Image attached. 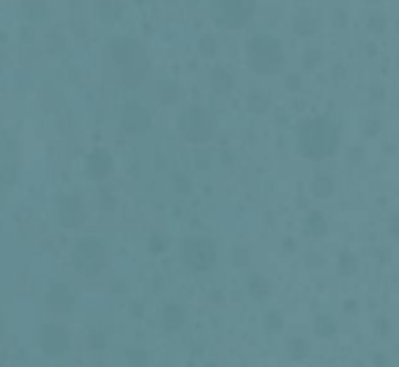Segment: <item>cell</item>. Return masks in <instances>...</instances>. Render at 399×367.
<instances>
[{
  "label": "cell",
  "instance_id": "1",
  "mask_svg": "<svg viewBox=\"0 0 399 367\" xmlns=\"http://www.w3.org/2000/svg\"><path fill=\"white\" fill-rule=\"evenodd\" d=\"M104 74L121 88H139L151 74V58L134 39H112L104 47Z\"/></svg>",
  "mask_w": 399,
  "mask_h": 367
},
{
  "label": "cell",
  "instance_id": "2",
  "mask_svg": "<svg viewBox=\"0 0 399 367\" xmlns=\"http://www.w3.org/2000/svg\"><path fill=\"white\" fill-rule=\"evenodd\" d=\"M337 127L328 118H309L298 129V151L309 159H325L337 151Z\"/></svg>",
  "mask_w": 399,
  "mask_h": 367
},
{
  "label": "cell",
  "instance_id": "3",
  "mask_svg": "<svg viewBox=\"0 0 399 367\" xmlns=\"http://www.w3.org/2000/svg\"><path fill=\"white\" fill-rule=\"evenodd\" d=\"M246 63L255 74H276L285 63V52L282 44L273 39V36H255L249 44H246Z\"/></svg>",
  "mask_w": 399,
  "mask_h": 367
},
{
  "label": "cell",
  "instance_id": "4",
  "mask_svg": "<svg viewBox=\"0 0 399 367\" xmlns=\"http://www.w3.org/2000/svg\"><path fill=\"white\" fill-rule=\"evenodd\" d=\"M211 14L222 28H244L255 17V0H211Z\"/></svg>",
  "mask_w": 399,
  "mask_h": 367
},
{
  "label": "cell",
  "instance_id": "5",
  "mask_svg": "<svg viewBox=\"0 0 399 367\" xmlns=\"http://www.w3.org/2000/svg\"><path fill=\"white\" fill-rule=\"evenodd\" d=\"M217 261V247L205 236H189L183 241V263L192 272H208Z\"/></svg>",
  "mask_w": 399,
  "mask_h": 367
},
{
  "label": "cell",
  "instance_id": "6",
  "mask_svg": "<svg viewBox=\"0 0 399 367\" xmlns=\"http://www.w3.org/2000/svg\"><path fill=\"white\" fill-rule=\"evenodd\" d=\"M180 132L189 142H208L214 138V115L205 107H192L180 115Z\"/></svg>",
  "mask_w": 399,
  "mask_h": 367
},
{
  "label": "cell",
  "instance_id": "7",
  "mask_svg": "<svg viewBox=\"0 0 399 367\" xmlns=\"http://www.w3.org/2000/svg\"><path fill=\"white\" fill-rule=\"evenodd\" d=\"M17 181V148L11 135L0 127V200L11 192Z\"/></svg>",
  "mask_w": 399,
  "mask_h": 367
},
{
  "label": "cell",
  "instance_id": "8",
  "mask_svg": "<svg viewBox=\"0 0 399 367\" xmlns=\"http://www.w3.org/2000/svg\"><path fill=\"white\" fill-rule=\"evenodd\" d=\"M104 263V244L99 238H80L74 244V266L85 275L99 272Z\"/></svg>",
  "mask_w": 399,
  "mask_h": 367
},
{
  "label": "cell",
  "instance_id": "9",
  "mask_svg": "<svg viewBox=\"0 0 399 367\" xmlns=\"http://www.w3.org/2000/svg\"><path fill=\"white\" fill-rule=\"evenodd\" d=\"M58 220H60V225L63 228H80L83 222H85V206L80 203V197H74V195H63L60 200H58Z\"/></svg>",
  "mask_w": 399,
  "mask_h": 367
},
{
  "label": "cell",
  "instance_id": "10",
  "mask_svg": "<svg viewBox=\"0 0 399 367\" xmlns=\"http://www.w3.org/2000/svg\"><path fill=\"white\" fill-rule=\"evenodd\" d=\"M121 127L129 132V135H142L151 129V113L139 104V101H129L121 113Z\"/></svg>",
  "mask_w": 399,
  "mask_h": 367
},
{
  "label": "cell",
  "instance_id": "11",
  "mask_svg": "<svg viewBox=\"0 0 399 367\" xmlns=\"http://www.w3.org/2000/svg\"><path fill=\"white\" fill-rule=\"evenodd\" d=\"M39 345L44 348L49 357H60V354L69 351V334L60 326H55V323H44L39 329Z\"/></svg>",
  "mask_w": 399,
  "mask_h": 367
},
{
  "label": "cell",
  "instance_id": "12",
  "mask_svg": "<svg viewBox=\"0 0 399 367\" xmlns=\"http://www.w3.org/2000/svg\"><path fill=\"white\" fill-rule=\"evenodd\" d=\"M71 302H74V296H71V288H69L66 282H55V285L49 288V293H46V304H49V310H55V313L71 310Z\"/></svg>",
  "mask_w": 399,
  "mask_h": 367
},
{
  "label": "cell",
  "instance_id": "13",
  "mask_svg": "<svg viewBox=\"0 0 399 367\" xmlns=\"http://www.w3.org/2000/svg\"><path fill=\"white\" fill-rule=\"evenodd\" d=\"M110 170H112V156H110L107 151H93V154L88 156L90 179L101 181V179H107V176H110Z\"/></svg>",
  "mask_w": 399,
  "mask_h": 367
},
{
  "label": "cell",
  "instance_id": "14",
  "mask_svg": "<svg viewBox=\"0 0 399 367\" xmlns=\"http://www.w3.org/2000/svg\"><path fill=\"white\" fill-rule=\"evenodd\" d=\"M96 14L101 22H115L121 17V3L118 0H96Z\"/></svg>",
  "mask_w": 399,
  "mask_h": 367
},
{
  "label": "cell",
  "instance_id": "15",
  "mask_svg": "<svg viewBox=\"0 0 399 367\" xmlns=\"http://www.w3.org/2000/svg\"><path fill=\"white\" fill-rule=\"evenodd\" d=\"M22 11H25V17L33 19V22H39L42 17H46L44 0H25V3H22Z\"/></svg>",
  "mask_w": 399,
  "mask_h": 367
},
{
  "label": "cell",
  "instance_id": "16",
  "mask_svg": "<svg viewBox=\"0 0 399 367\" xmlns=\"http://www.w3.org/2000/svg\"><path fill=\"white\" fill-rule=\"evenodd\" d=\"M314 17H312L309 11H301L298 17H296V33L298 36H309V33H314Z\"/></svg>",
  "mask_w": 399,
  "mask_h": 367
},
{
  "label": "cell",
  "instance_id": "17",
  "mask_svg": "<svg viewBox=\"0 0 399 367\" xmlns=\"http://www.w3.org/2000/svg\"><path fill=\"white\" fill-rule=\"evenodd\" d=\"M211 83H214V88H217L219 93H227L230 88H232V77H230L224 69H219V66L211 72Z\"/></svg>",
  "mask_w": 399,
  "mask_h": 367
},
{
  "label": "cell",
  "instance_id": "18",
  "mask_svg": "<svg viewBox=\"0 0 399 367\" xmlns=\"http://www.w3.org/2000/svg\"><path fill=\"white\" fill-rule=\"evenodd\" d=\"M180 323H183V310L178 304H167L164 307V326L167 329H178Z\"/></svg>",
  "mask_w": 399,
  "mask_h": 367
},
{
  "label": "cell",
  "instance_id": "19",
  "mask_svg": "<svg viewBox=\"0 0 399 367\" xmlns=\"http://www.w3.org/2000/svg\"><path fill=\"white\" fill-rule=\"evenodd\" d=\"M307 230H309V236H323V233H325V220H323V214L309 211V214H307Z\"/></svg>",
  "mask_w": 399,
  "mask_h": 367
},
{
  "label": "cell",
  "instance_id": "20",
  "mask_svg": "<svg viewBox=\"0 0 399 367\" xmlns=\"http://www.w3.org/2000/svg\"><path fill=\"white\" fill-rule=\"evenodd\" d=\"M249 293L255 296V299H266L268 296V282L263 277H249Z\"/></svg>",
  "mask_w": 399,
  "mask_h": 367
},
{
  "label": "cell",
  "instance_id": "21",
  "mask_svg": "<svg viewBox=\"0 0 399 367\" xmlns=\"http://www.w3.org/2000/svg\"><path fill=\"white\" fill-rule=\"evenodd\" d=\"M312 192H314L317 197H328V195L334 192V181L325 179V176H320V179H314V184H312Z\"/></svg>",
  "mask_w": 399,
  "mask_h": 367
},
{
  "label": "cell",
  "instance_id": "22",
  "mask_svg": "<svg viewBox=\"0 0 399 367\" xmlns=\"http://www.w3.org/2000/svg\"><path fill=\"white\" fill-rule=\"evenodd\" d=\"M314 329H317V334H320V337H331V334H337V323L331 321L328 316H320V318L314 321Z\"/></svg>",
  "mask_w": 399,
  "mask_h": 367
},
{
  "label": "cell",
  "instance_id": "23",
  "mask_svg": "<svg viewBox=\"0 0 399 367\" xmlns=\"http://www.w3.org/2000/svg\"><path fill=\"white\" fill-rule=\"evenodd\" d=\"M268 104H271L268 93L255 91L252 96H249V110H252V113H263V110H268Z\"/></svg>",
  "mask_w": 399,
  "mask_h": 367
},
{
  "label": "cell",
  "instance_id": "24",
  "mask_svg": "<svg viewBox=\"0 0 399 367\" xmlns=\"http://www.w3.org/2000/svg\"><path fill=\"white\" fill-rule=\"evenodd\" d=\"M217 49H219V47H217V42H214L211 36H203V39H200V52H203L205 58H214Z\"/></svg>",
  "mask_w": 399,
  "mask_h": 367
},
{
  "label": "cell",
  "instance_id": "25",
  "mask_svg": "<svg viewBox=\"0 0 399 367\" xmlns=\"http://www.w3.org/2000/svg\"><path fill=\"white\" fill-rule=\"evenodd\" d=\"M159 96H162V101H176L178 88L176 85H170V83H162V85H159Z\"/></svg>",
  "mask_w": 399,
  "mask_h": 367
},
{
  "label": "cell",
  "instance_id": "26",
  "mask_svg": "<svg viewBox=\"0 0 399 367\" xmlns=\"http://www.w3.org/2000/svg\"><path fill=\"white\" fill-rule=\"evenodd\" d=\"M307 351H309L307 343H301V340H293V343H290V357H293V359H304Z\"/></svg>",
  "mask_w": 399,
  "mask_h": 367
},
{
  "label": "cell",
  "instance_id": "27",
  "mask_svg": "<svg viewBox=\"0 0 399 367\" xmlns=\"http://www.w3.org/2000/svg\"><path fill=\"white\" fill-rule=\"evenodd\" d=\"M126 359H129V367H145L148 365V362H145V359H148V357H145V351H129V354H126Z\"/></svg>",
  "mask_w": 399,
  "mask_h": 367
},
{
  "label": "cell",
  "instance_id": "28",
  "mask_svg": "<svg viewBox=\"0 0 399 367\" xmlns=\"http://www.w3.org/2000/svg\"><path fill=\"white\" fill-rule=\"evenodd\" d=\"M151 247H153V252H162V250H164V238L153 236V238H151Z\"/></svg>",
  "mask_w": 399,
  "mask_h": 367
},
{
  "label": "cell",
  "instance_id": "29",
  "mask_svg": "<svg viewBox=\"0 0 399 367\" xmlns=\"http://www.w3.org/2000/svg\"><path fill=\"white\" fill-rule=\"evenodd\" d=\"M391 233H394V238H399V211L394 214V220H391Z\"/></svg>",
  "mask_w": 399,
  "mask_h": 367
},
{
  "label": "cell",
  "instance_id": "30",
  "mask_svg": "<svg viewBox=\"0 0 399 367\" xmlns=\"http://www.w3.org/2000/svg\"><path fill=\"white\" fill-rule=\"evenodd\" d=\"M268 326H271V329H279V318H276V313H271V316H268Z\"/></svg>",
  "mask_w": 399,
  "mask_h": 367
},
{
  "label": "cell",
  "instance_id": "31",
  "mask_svg": "<svg viewBox=\"0 0 399 367\" xmlns=\"http://www.w3.org/2000/svg\"><path fill=\"white\" fill-rule=\"evenodd\" d=\"M0 334H3V316H0Z\"/></svg>",
  "mask_w": 399,
  "mask_h": 367
},
{
  "label": "cell",
  "instance_id": "32",
  "mask_svg": "<svg viewBox=\"0 0 399 367\" xmlns=\"http://www.w3.org/2000/svg\"><path fill=\"white\" fill-rule=\"evenodd\" d=\"M137 3H145V0H137Z\"/></svg>",
  "mask_w": 399,
  "mask_h": 367
},
{
  "label": "cell",
  "instance_id": "33",
  "mask_svg": "<svg viewBox=\"0 0 399 367\" xmlns=\"http://www.w3.org/2000/svg\"><path fill=\"white\" fill-rule=\"evenodd\" d=\"M208 367H214V365H208Z\"/></svg>",
  "mask_w": 399,
  "mask_h": 367
}]
</instances>
